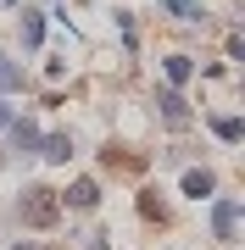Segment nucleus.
<instances>
[{
    "mask_svg": "<svg viewBox=\"0 0 245 250\" xmlns=\"http://www.w3.org/2000/svg\"><path fill=\"white\" fill-rule=\"evenodd\" d=\"M56 211H62V206H56V189H45V184H28L22 200H17V217H22L28 228H50Z\"/></svg>",
    "mask_w": 245,
    "mask_h": 250,
    "instance_id": "f257e3e1",
    "label": "nucleus"
},
{
    "mask_svg": "<svg viewBox=\"0 0 245 250\" xmlns=\"http://www.w3.org/2000/svg\"><path fill=\"white\" fill-rule=\"evenodd\" d=\"M212 228H218L223 245H234V233H240V206H234V200H218V206H212Z\"/></svg>",
    "mask_w": 245,
    "mask_h": 250,
    "instance_id": "f03ea898",
    "label": "nucleus"
},
{
    "mask_svg": "<svg viewBox=\"0 0 245 250\" xmlns=\"http://www.w3.org/2000/svg\"><path fill=\"white\" fill-rule=\"evenodd\" d=\"M156 106H162V117H167L173 128H190V100H184L178 89H162V95H156Z\"/></svg>",
    "mask_w": 245,
    "mask_h": 250,
    "instance_id": "7ed1b4c3",
    "label": "nucleus"
},
{
    "mask_svg": "<svg viewBox=\"0 0 245 250\" xmlns=\"http://www.w3.org/2000/svg\"><path fill=\"white\" fill-rule=\"evenodd\" d=\"M17 34H22V45H39V39H45V11L22 6V17H17Z\"/></svg>",
    "mask_w": 245,
    "mask_h": 250,
    "instance_id": "20e7f679",
    "label": "nucleus"
},
{
    "mask_svg": "<svg viewBox=\"0 0 245 250\" xmlns=\"http://www.w3.org/2000/svg\"><path fill=\"white\" fill-rule=\"evenodd\" d=\"M11 145H17V156H34V150H39V128L17 117V123H11Z\"/></svg>",
    "mask_w": 245,
    "mask_h": 250,
    "instance_id": "39448f33",
    "label": "nucleus"
},
{
    "mask_svg": "<svg viewBox=\"0 0 245 250\" xmlns=\"http://www.w3.org/2000/svg\"><path fill=\"white\" fill-rule=\"evenodd\" d=\"M184 195H190V200H206V195H212V172L190 167V172H184Z\"/></svg>",
    "mask_w": 245,
    "mask_h": 250,
    "instance_id": "423d86ee",
    "label": "nucleus"
},
{
    "mask_svg": "<svg viewBox=\"0 0 245 250\" xmlns=\"http://www.w3.org/2000/svg\"><path fill=\"white\" fill-rule=\"evenodd\" d=\"M39 156H45V161H67V156H73V139H67V134L39 139Z\"/></svg>",
    "mask_w": 245,
    "mask_h": 250,
    "instance_id": "0eeeda50",
    "label": "nucleus"
},
{
    "mask_svg": "<svg viewBox=\"0 0 245 250\" xmlns=\"http://www.w3.org/2000/svg\"><path fill=\"white\" fill-rule=\"evenodd\" d=\"M95 200H100V189H95L89 178H78L73 189H67V206H78V211H89V206H95Z\"/></svg>",
    "mask_w": 245,
    "mask_h": 250,
    "instance_id": "6e6552de",
    "label": "nucleus"
},
{
    "mask_svg": "<svg viewBox=\"0 0 245 250\" xmlns=\"http://www.w3.org/2000/svg\"><path fill=\"white\" fill-rule=\"evenodd\" d=\"M11 89H22V67L0 56V95H11Z\"/></svg>",
    "mask_w": 245,
    "mask_h": 250,
    "instance_id": "1a4fd4ad",
    "label": "nucleus"
},
{
    "mask_svg": "<svg viewBox=\"0 0 245 250\" xmlns=\"http://www.w3.org/2000/svg\"><path fill=\"white\" fill-rule=\"evenodd\" d=\"M212 128H218V139H223V145H240V134H245V128H240V117H218Z\"/></svg>",
    "mask_w": 245,
    "mask_h": 250,
    "instance_id": "9d476101",
    "label": "nucleus"
},
{
    "mask_svg": "<svg viewBox=\"0 0 245 250\" xmlns=\"http://www.w3.org/2000/svg\"><path fill=\"white\" fill-rule=\"evenodd\" d=\"M167 78H173V83L190 78V56H167Z\"/></svg>",
    "mask_w": 245,
    "mask_h": 250,
    "instance_id": "9b49d317",
    "label": "nucleus"
},
{
    "mask_svg": "<svg viewBox=\"0 0 245 250\" xmlns=\"http://www.w3.org/2000/svg\"><path fill=\"white\" fill-rule=\"evenodd\" d=\"M167 11H173V17H178V22H195V17H200V6H195V0H173Z\"/></svg>",
    "mask_w": 245,
    "mask_h": 250,
    "instance_id": "f8f14e48",
    "label": "nucleus"
},
{
    "mask_svg": "<svg viewBox=\"0 0 245 250\" xmlns=\"http://www.w3.org/2000/svg\"><path fill=\"white\" fill-rule=\"evenodd\" d=\"M100 239H106V233H84V250H106Z\"/></svg>",
    "mask_w": 245,
    "mask_h": 250,
    "instance_id": "ddd939ff",
    "label": "nucleus"
},
{
    "mask_svg": "<svg viewBox=\"0 0 245 250\" xmlns=\"http://www.w3.org/2000/svg\"><path fill=\"white\" fill-rule=\"evenodd\" d=\"M0 123H11V111H6V100H0Z\"/></svg>",
    "mask_w": 245,
    "mask_h": 250,
    "instance_id": "4468645a",
    "label": "nucleus"
},
{
    "mask_svg": "<svg viewBox=\"0 0 245 250\" xmlns=\"http://www.w3.org/2000/svg\"><path fill=\"white\" fill-rule=\"evenodd\" d=\"M17 250H39V245H17Z\"/></svg>",
    "mask_w": 245,
    "mask_h": 250,
    "instance_id": "2eb2a0df",
    "label": "nucleus"
}]
</instances>
